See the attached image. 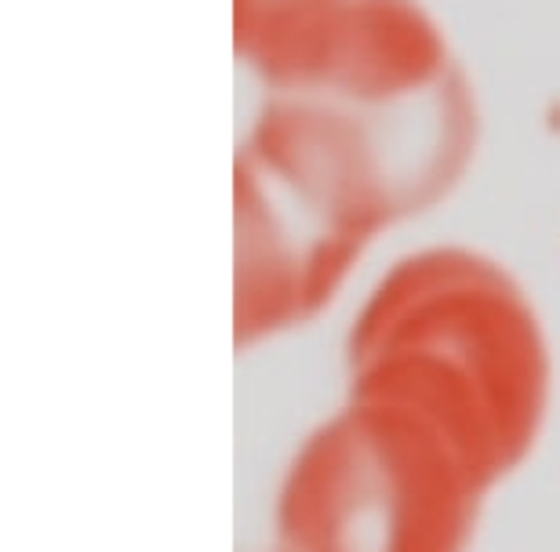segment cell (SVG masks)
I'll return each instance as SVG.
<instances>
[{
	"label": "cell",
	"mask_w": 560,
	"mask_h": 552,
	"mask_svg": "<svg viewBox=\"0 0 560 552\" xmlns=\"http://www.w3.org/2000/svg\"><path fill=\"white\" fill-rule=\"evenodd\" d=\"M474 139L466 81L400 103L277 92L237 156V345L328 306L378 230L458 183Z\"/></svg>",
	"instance_id": "1"
},
{
	"label": "cell",
	"mask_w": 560,
	"mask_h": 552,
	"mask_svg": "<svg viewBox=\"0 0 560 552\" xmlns=\"http://www.w3.org/2000/svg\"><path fill=\"white\" fill-rule=\"evenodd\" d=\"M350 400L433 419L488 488L528 458L550 403V349L517 280L458 247L386 273L350 334Z\"/></svg>",
	"instance_id": "2"
},
{
	"label": "cell",
	"mask_w": 560,
	"mask_h": 552,
	"mask_svg": "<svg viewBox=\"0 0 560 552\" xmlns=\"http://www.w3.org/2000/svg\"><path fill=\"white\" fill-rule=\"evenodd\" d=\"M488 491L433 419L386 400H350L291 461L277 552H463Z\"/></svg>",
	"instance_id": "3"
},
{
	"label": "cell",
	"mask_w": 560,
	"mask_h": 552,
	"mask_svg": "<svg viewBox=\"0 0 560 552\" xmlns=\"http://www.w3.org/2000/svg\"><path fill=\"white\" fill-rule=\"evenodd\" d=\"M233 44L273 92L397 103L463 77L416 0H233Z\"/></svg>",
	"instance_id": "4"
}]
</instances>
